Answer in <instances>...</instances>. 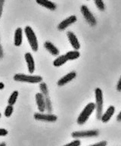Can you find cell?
<instances>
[{
    "mask_svg": "<svg viewBox=\"0 0 121 146\" xmlns=\"http://www.w3.org/2000/svg\"><path fill=\"white\" fill-rule=\"evenodd\" d=\"M95 111H96V118L97 120H101L102 116L103 114V92L100 88H96L95 90Z\"/></svg>",
    "mask_w": 121,
    "mask_h": 146,
    "instance_id": "obj_1",
    "label": "cell"
},
{
    "mask_svg": "<svg viewBox=\"0 0 121 146\" xmlns=\"http://www.w3.org/2000/svg\"><path fill=\"white\" fill-rule=\"evenodd\" d=\"M95 110V103L90 102L84 108V109L80 113L77 118V123L79 125H83L86 123V121L89 120V117L93 111Z\"/></svg>",
    "mask_w": 121,
    "mask_h": 146,
    "instance_id": "obj_2",
    "label": "cell"
},
{
    "mask_svg": "<svg viewBox=\"0 0 121 146\" xmlns=\"http://www.w3.org/2000/svg\"><path fill=\"white\" fill-rule=\"evenodd\" d=\"M24 32L29 42V44L31 47V49L35 52H37L39 49V44H38V39L34 31H33V29L30 26H27L24 29Z\"/></svg>",
    "mask_w": 121,
    "mask_h": 146,
    "instance_id": "obj_3",
    "label": "cell"
},
{
    "mask_svg": "<svg viewBox=\"0 0 121 146\" xmlns=\"http://www.w3.org/2000/svg\"><path fill=\"white\" fill-rule=\"evenodd\" d=\"M14 80L17 82L29 83H39L43 81L41 76H33V75H26V74H17L14 76Z\"/></svg>",
    "mask_w": 121,
    "mask_h": 146,
    "instance_id": "obj_4",
    "label": "cell"
},
{
    "mask_svg": "<svg viewBox=\"0 0 121 146\" xmlns=\"http://www.w3.org/2000/svg\"><path fill=\"white\" fill-rule=\"evenodd\" d=\"M99 134V132L97 129H92V130H84V131H76L72 133L71 136L75 139L80 138H91L96 137Z\"/></svg>",
    "mask_w": 121,
    "mask_h": 146,
    "instance_id": "obj_5",
    "label": "cell"
},
{
    "mask_svg": "<svg viewBox=\"0 0 121 146\" xmlns=\"http://www.w3.org/2000/svg\"><path fill=\"white\" fill-rule=\"evenodd\" d=\"M80 11H81V13H82V16L86 19V21L89 23V25L92 27L96 25V24H97L96 19H95L94 15L92 14V12H91L90 10L86 5H82L81 8H80Z\"/></svg>",
    "mask_w": 121,
    "mask_h": 146,
    "instance_id": "obj_6",
    "label": "cell"
},
{
    "mask_svg": "<svg viewBox=\"0 0 121 146\" xmlns=\"http://www.w3.org/2000/svg\"><path fill=\"white\" fill-rule=\"evenodd\" d=\"M34 119L39 121H45V122H55L58 117L56 115L50 113H43L40 112V113H34Z\"/></svg>",
    "mask_w": 121,
    "mask_h": 146,
    "instance_id": "obj_7",
    "label": "cell"
},
{
    "mask_svg": "<svg viewBox=\"0 0 121 146\" xmlns=\"http://www.w3.org/2000/svg\"><path fill=\"white\" fill-rule=\"evenodd\" d=\"M76 20H77V18H76V17L75 15L70 16V17H68L67 18H66V19H64V21H62L61 22L60 24L58 25V30L61 31H64L65 29L67 28V27L70 26L71 24H74V23L76 21Z\"/></svg>",
    "mask_w": 121,
    "mask_h": 146,
    "instance_id": "obj_8",
    "label": "cell"
},
{
    "mask_svg": "<svg viewBox=\"0 0 121 146\" xmlns=\"http://www.w3.org/2000/svg\"><path fill=\"white\" fill-rule=\"evenodd\" d=\"M76 76V73L75 71H71V72L68 73L67 75H65V76H64L63 77H61V78L58 81L57 84H58L59 86H63L66 85L67 83H70V81L73 80Z\"/></svg>",
    "mask_w": 121,
    "mask_h": 146,
    "instance_id": "obj_9",
    "label": "cell"
},
{
    "mask_svg": "<svg viewBox=\"0 0 121 146\" xmlns=\"http://www.w3.org/2000/svg\"><path fill=\"white\" fill-rule=\"evenodd\" d=\"M36 102L39 112L43 113L45 111V98L41 92L36 94Z\"/></svg>",
    "mask_w": 121,
    "mask_h": 146,
    "instance_id": "obj_10",
    "label": "cell"
},
{
    "mask_svg": "<svg viewBox=\"0 0 121 146\" xmlns=\"http://www.w3.org/2000/svg\"><path fill=\"white\" fill-rule=\"evenodd\" d=\"M67 36L68 38V40H69L70 43L72 46V47L75 50H79L80 48V44L79 40H78L77 37L76 36L75 34L73 32H71V31H68L67 33Z\"/></svg>",
    "mask_w": 121,
    "mask_h": 146,
    "instance_id": "obj_11",
    "label": "cell"
},
{
    "mask_svg": "<svg viewBox=\"0 0 121 146\" xmlns=\"http://www.w3.org/2000/svg\"><path fill=\"white\" fill-rule=\"evenodd\" d=\"M24 58H25V61H26L27 64L28 71L31 73V74H33L35 70V62L33 57V55L30 52H27L24 55Z\"/></svg>",
    "mask_w": 121,
    "mask_h": 146,
    "instance_id": "obj_12",
    "label": "cell"
},
{
    "mask_svg": "<svg viewBox=\"0 0 121 146\" xmlns=\"http://www.w3.org/2000/svg\"><path fill=\"white\" fill-rule=\"evenodd\" d=\"M44 46H45V49L49 52L52 55L54 56H58L60 54L59 48H57L56 46H55L54 44L51 42L49 41H46L44 43Z\"/></svg>",
    "mask_w": 121,
    "mask_h": 146,
    "instance_id": "obj_13",
    "label": "cell"
},
{
    "mask_svg": "<svg viewBox=\"0 0 121 146\" xmlns=\"http://www.w3.org/2000/svg\"><path fill=\"white\" fill-rule=\"evenodd\" d=\"M114 111H115L114 106H113V105L109 106L108 109H107V111H105V113L102 114L101 120H102L103 123L108 122V121L110 120V118L112 117V116L114 115Z\"/></svg>",
    "mask_w": 121,
    "mask_h": 146,
    "instance_id": "obj_14",
    "label": "cell"
},
{
    "mask_svg": "<svg viewBox=\"0 0 121 146\" xmlns=\"http://www.w3.org/2000/svg\"><path fill=\"white\" fill-rule=\"evenodd\" d=\"M36 2L39 5L44 7L45 9H49L51 11H55L57 8L56 5L50 0H36Z\"/></svg>",
    "mask_w": 121,
    "mask_h": 146,
    "instance_id": "obj_15",
    "label": "cell"
},
{
    "mask_svg": "<svg viewBox=\"0 0 121 146\" xmlns=\"http://www.w3.org/2000/svg\"><path fill=\"white\" fill-rule=\"evenodd\" d=\"M23 31L21 27L16 29L15 33V39H14V43L15 46L17 47L21 46L22 44V39H23Z\"/></svg>",
    "mask_w": 121,
    "mask_h": 146,
    "instance_id": "obj_16",
    "label": "cell"
},
{
    "mask_svg": "<svg viewBox=\"0 0 121 146\" xmlns=\"http://www.w3.org/2000/svg\"><path fill=\"white\" fill-rule=\"evenodd\" d=\"M67 61H68V59H67L66 55H60L56 59H55L53 61V65L55 67H61V66L64 65Z\"/></svg>",
    "mask_w": 121,
    "mask_h": 146,
    "instance_id": "obj_17",
    "label": "cell"
},
{
    "mask_svg": "<svg viewBox=\"0 0 121 146\" xmlns=\"http://www.w3.org/2000/svg\"><path fill=\"white\" fill-rule=\"evenodd\" d=\"M65 55L67 56L68 61H72V60H75V59H77L78 58H80V52H78V50H74L70 51V52L66 53Z\"/></svg>",
    "mask_w": 121,
    "mask_h": 146,
    "instance_id": "obj_18",
    "label": "cell"
},
{
    "mask_svg": "<svg viewBox=\"0 0 121 146\" xmlns=\"http://www.w3.org/2000/svg\"><path fill=\"white\" fill-rule=\"evenodd\" d=\"M18 97V92L17 91H14L11 95L10 96L9 98V101H8V103H9V105H14L16 102V101H17V98Z\"/></svg>",
    "mask_w": 121,
    "mask_h": 146,
    "instance_id": "obj_19",
    "label": "cell"
},
{
    "mask_svg": "<svg viewBox=\"0 0 121 146\" xmlns=\"http://www.w3.org/2000/svg\"><path fill=\"white\" fill-rule=\"evenodd\" d=\"M39 89H40L41 93L45 97H49V90H48L47 85L45 83H43V82L40 83V84H39Z\"/></svg>",
    "mask_w": 121,
    "mask_h": 146,
    "instance_id": "obj_20",
    "label": "cell"
},
{
    "mask_svg": "<svg viewBox=\"0 0 121 146\" xmlns=\"http://www.w3.org/2000/svg\"><path fill=\"white\" fill-rule=\"evenodd\" d=\"M45 111H47L48 113H52V106L51 100H50L49 97H45Z\"/></svg>",
    "mask_w": 121,
    "mask_h": 146,
    "instance_id": "obj_21",
    "label": "cell"
},
{
    "mask_svg": "<svg viewBox=\"0 0 121 146\" xmlns=\"http://www.w3.org/2000/svg\"><path fill=\"white\" fill-rule=\"evenodd\" d=\"M95 2V4L96 5L98 9H99L100 11H104L105 9V5H104V3L103 2V0H94Z\"/></svg>",
    "mask_w": 121,
    "mask_h": 146,
    "instance_id": "obj_22",
    "label": "cell"
},
{
    "mask_svg": "<svg viewBox=\"0 0 121 146\" xmlns=\"http://www.w3.org/2000/svg\"><path fill=\"white\" fill-rule=\"evenodd\" d=\"M13 111H14L13 105H9L6 107L5 110V116L6 117H9L12 114V113H13Z\"/></svg>",
    "mask_w": 121,
    "mask_h": 146,
    "instance_id": "obj_23",
    "label": "cell"
},
{
    "mask_svg": "<svg viewBox=\"0 0 121 146\" xmlns=\"http://www.w3.org/2000/svg\"><path fill=\"white\" fill-rule=\"evenodd\" d=\"M81 145V142L80 140H75V141H73V142H70L68 144L65 145L66 146H80Z\"/></svg>",
    "mask_w": 121,
    "mask_h": 146,
    "instance_id": "obj_24",
    "label": "cell"
},
{
    "mask_svg": "<svg viewBox=\"0 0 121 146\" xmlns=\"http://www.w3.org/2000/svg\"><path fill=\"white\" fill-rule=\"evenodd\" d=\"M107 144H108V142L106 141H102V142H97L94 145H91V146H106Z\"/></svg>",
    "mask_w": 121,
    "mask_h": 146,
    "instance_id": "obj_25",
    "label": "cell"
},
{
    "mask_svg": "<svg viewBox=\"0 0 121 146\" xmlns=\"http://www.w3.org/2000/svg\"><path fill=\"white\" fill-rule=\"evenodd\" d=\"M4 3H5V0H0V18H1V17H2Z\"/></svg>",
    "mask_w": 121,
    "mask_h": 146,
    "instance_id": "obj_26",
    "label": "cell"
},
{
    "mask_svg": "<svg viewBox=\"0 0 121 146\" xmlns=\"http://www.w3.org/2000/svg\"><path fill=\"white\" fill-rule=\"evenodd\" d=\"M8 134V131L5 129H0V136H5Z\"/></svg>",
    "mask_w": 121,
    "mask_h": 146,
    "instance_id": "obj_27",
    "label": "cell"
},
{
    "mask_svg": "<svg viewBox=\"0 0 121 146\" xmlns=\"http://www.w3.org/2000/svg\"><path fill=\"white\" fill-rule=\"evenodd\" d=\"M117 90L118 92H121V76H120V78L119 81H118V83H117Z\"/></svg>",
    "mask_w": 121,
    "mask_h": 146,
    "instance_id": "obj_28",
    "label": "cell"
},
{
    "mask_svg": "<svg viewBox=\"0 0 121 146\" xmlns=\"http://www.w3.org/2000/svg\"><path fill=\"white\" fill-rule=\"evenodd\" d=\"M2 57H3V48L2 45L0 44V58H2Z\"/></svg>",
    "mask_w": 121,
    "mask_h": 146,
    "instance_id": "obj_29",
    "label": "cell"
},
{
    "mask_svg": "<svg viewBox=\"0 0 121 146\" xmlns=\"http://www.w3.org/2000/svg\"><path fill=\"white\" fill-rule=\"evenodd\" d=\"M117 121H120H120H121V111L119 113V114L117 115Z\"/></svg>",
    "mask_w": 121,
    "mask_h": 146,
    "instance_id": "obj_30",
    "label": "cell"
},
{
    "mask_svg": "<svg viewBox=\"0 0 121 146\" xmlns=\"http://www.w3.org/2000/svg\"><path fill=\"white\" fill-rule=\"evenodd\" d=\"M5 87V85H4V83H2V82H0V90H3Z\"/></svg>",
    "mask_w": 121,
    "mask_h": 146,
    "instance_id": "obj_31",
    "label": "cell"
},
{
    "mask_svg": "<svg viewBox=\"0 0 121 146\" xmlns=\"http://www.w3.org/2000/svg\"><path fill=\"white\" fill-rule=\"evenodd\" d=\"M5 145H6L5 142H2V143H0V146H5Z\"/></svg>",
    "mask_w": 121,
    "mask_h": 146,
    "instance_id": "obj_32",
    "label": "cell"
},
{
    "mask_svg": "<svg viewBox=\"0 0 121 146\" xmlns=\"http://www.w3.org/2000/svg\"><path fill=\"white\" fill-rule=\"evenodd\" d=\"M0 117H1V113H0Z\"/></svg>",
    "mask_w": 121,
    "mask_h": 146,
    "instance_id": "obj_33",
    "label": "cell"
}]
</instances>
